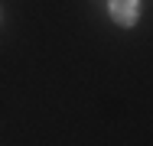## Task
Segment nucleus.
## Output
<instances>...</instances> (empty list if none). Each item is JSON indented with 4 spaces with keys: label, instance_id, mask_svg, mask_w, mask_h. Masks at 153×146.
<instances>
[{
    "label": "nucleus",
    "instance_id": "nucleus-1",
    "mask_svg": "<svg viewBox=\"0 0 153 146\" xmlns=\"http://www.w3.org/2000/svg\"><path fill=\"white\" fill-rule=\"evenodd\" d=\"M111 16L121 26H130L137 20V0H111Z\"/></svg>",
    "mask_w": 153,
    "mask_h": 146
}]
</instances>
